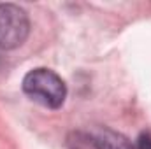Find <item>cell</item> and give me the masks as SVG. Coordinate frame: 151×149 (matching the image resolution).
Here are the masks:
<instances>
[{
	"mask_svg": "<svg viewBox=\"0 0 151 149\" xmlns=\"http://www.w3.org/2000/svg\"><path fill=\"white\" fill-rule=\"evenodd\" d=\"M23 91L47 109H58L67 97L63 79L49 69H34L23 77Z\"/></svg>",
	"mask_w": 151,
	"mask_h": 149,
	"instance_id": "1",
	"label": "cell"
},
{
	"mask_svg": "<svg viewBox=\"0 0 151 149\" xmlns=\"http://www.w3.org/2000/svg\"><path fill=\"white\" fill-rule=\"evenodd\" d=\"M30 32V21L19 5L0 4V49L19 47Z\"/></svg>",
	"mask_w": 151,
	"mask_h": 149,
	"instance_id": "2",
	"label": "cell"
},
{
	"mask_svg": "<svg viewBox=\"0 0 151 149\" xmlns=\"http://www.w3.org/2000/svg\"><path fill=\"white\" fill-rule=\"evenodd\" d=\"M91 139H93L95 149H135L125 135L109 128L99 130Z\"/></svg>",
	"mask_w": 151,
	"mask_h": 149,
	"instance_id": "3",
	"label": "cell"
},
{
	"mask_svg": "<svg viewBox=\"0 0 151 149\" xmlns=\"http://www.w3.org/2000/svg\"><path fill=\"white\" fill-rule=\"evenodd\" d=\"M137 146H139V149H151V135L150 133H142L139 137Z\"/></svg>",
	"mask_w": 151,
	"mask_h": 149,
	"instance_id": "4",
	"label": "cell"
}]
</instances>
